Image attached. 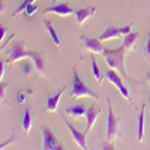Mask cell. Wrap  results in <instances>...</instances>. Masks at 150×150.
I'll list each match as a JSON object with an SVG mask.
<instances>
[{
	"instance_id": "30",
	"label": "cell",
	"mask_w": 150,
	"mask_h": 150,
	"mask_svg": "<svg viewBox=\"0 0 150 150\" xmlns=\"http://www.w3.org/2000/svg\"><path fill=\"white\" fill-rule=\"evenodd\" d=\"M54 2H56V3H59V2H60V0H54Z\"/></svg>"
},
{
	"instance_id": "22",
	"label": "cell",
	"mask_w": 150,
	"mask_h": 150,
	"mask_svg": "<svg viewBox=\"0 0 150 150\" xmlns=\"http://www.w3.org/2000/svg\"><path fill=\"white\" fill-rule=\"evenodd\" d=\"M0 87H2V89H0V98H2V104L6 105V87H8V84L2 81V86H0Z\"/></svg>"
},
{
	"instance_id": "19",
	"label": "cell",
	"mask_w": 150,
	"mask_h": 150,
	"mask_svg": "<svg viewBox=\"0 0 150 150\" xmlns=\"http://www.w3.org/2000/svg\"><path fill=\"white\" fill-rule=\"evenodd\" d=\"M92 68H93V75H95L96 81H98V83H102V81H104V78H105V75L102 74L101 68H99L98 62H96V59H95L93 56H92Z\"/></svg>"
},
{
	"instance_id": "26",
	"label": "cell",
	"mask_w": 150,
	"mask_h": 150,
	"mask_svg": "<svg viewBox=\"0 0 150 150\" xmlns=\"http://www.w3.org/2000/svg\"><path fill=\"white\" fill-rule=\"evenodd\" d=\"M32 69H33L32 68V63H23V72L26 74V75L27 74H32Z\"/></svg>"
},
{
	"instance_id": "16",
	"label": "cell",
	"mask_w": 150,
	"mask_h": 150,
	"mask_svg": "<svg viewBox=\"0 0 150 150\" xmlns=\"http://www.w3.org/2000/svg\"><path fill=\"white\" fill-rule=\"evenodd\" d=\"M44 26H45V30L48 32V35L51 36V41L54 42V45H56L57 48H62V39H60V35H59V33H57V30L53 27L51 21L44 20Z\"/></svg>"
},
{
	"instance_id": "9",
	"label": "cell",
	"mask_w": 150,
	"mask_h": 150,
	"mask_svg": "<svg viewBox=\"0 0 150 150\" xmlns=\"http://www.w3.org/2000/svg\"><path fill=\"white\" fill-rule=\"evenodd\" d=\"M63 122L66 123L68 129H69L71 134H72V138L75 140V143L80 146V149H87V146H89V143H87V132H86V131H84V132L78 131V129L75 128L71 122H68V120H63Z\"/></svg>"
},
{
	"instance_id": "31",
	"label": "cell",
	"mask_w": 150,
	"mask_h": 150,
	"mask_svg": "<svg viewBox=\"0 0 150 150\" xmlns=\"http://www.w3.org/2000/svg\"><path fill=\"white\" fill-rule=\"evenodd\" d=\"M149 102H150V96H149Z\"/></svg>"
},
{
	"instance_id": "8",
	"label": "cell",
	"mask_w": 150,
	"mask_h": 150,
	"mask_svg": "<svg viewBox=\"0 0 150 150\" xmlns=\"http://www.w3.org/2000/svg\"><path fill=\"white\" fill-rule=\"evenodd\" d=\"M42 135H44V147L45 150H63L65 147L59 143V140L56 138L54 132L50 128H42Z\"/></svg>"
},
{
	"instance_id": "28",
	"label": "cell",
	"mask_w": 150,
	"mask_h": 150,
	"mask_svg": "<svg viewBox=\"0 0 150 150\" xmlns=\"http://www.w3.org/2000/svg\"><path fill=\"white\" fill-rule=\"evenodd\" d=\"M102 149H111V150H112V149H116V147H114V143L108 141V143H105V144L102 146Z\"/></svg>"
},
{
	"instance_id": "2",
	"label": "cell",
	"mask_w": 150,
	"mask_h": 150,
	"mask_svg": "<svg viewBox=\"0 0 150 150\" xmlns=\"http://www.w3.org/2000/svg\"><path fill=\"white\" fill-rule=\"evenodd\" d=\"M126 51H128V50L125 48V45H122L119 48H114V50L105 48L102 56H104V59L107 62V65L111 69L119 71L122 75H128L126 68H125V54H126Z\"/></svg>"
},
{
	"instance_id": "3",
	"label": "cell",
	"mask_w": 150,
	"mask_h": 150,
	"mask_svg": "<svg viewBox=\"0 0 150 150\" xmlns=\"http://www.w3.org/2000/svg\"><path fill=\"white\" fill-rule=\"evenodd\" d=\"M72 99H78V98H92V99H99V96L90 89L89 86L84 83L81 78V75L77 68H74V80H72V92H71Z\"/></svg>"
},
{
	"instance_id": "10",
	"label": "cell",
	"mask_w": 150,
	"mask_h": 150,
	"mask_svg": "<svg viewBox=\"0 0 150 150\" xmlns=\"http://www.w3.org/2000/svg\"><path fill=\"white\" fill-rule=\"evenodd\" d=\"M99 116H101V107H98L96 104H92L89 108H87V112H86V119H87L86 132L87 134L93 129V126H95V123H96Z\"/></svg>"
},
{
	"instance_id": "27",
	"label": "cell",
	"mask_w": 150,
	"mask_h": 150,
	"mask_svg": "<svg viewBox=\"0 0 150 150\" xmlns=\"http://www.w3.org/2000/svg\"><path fill=\"white\" fill-rule=\"evenodd\" d=\"M6 32H8V29L5 26H2V29H0V39H2V42H3L5 36H6Z\"/></svg>"
},
{
	"instance_id": "13",
	"label": "cell",
	"mask_w": 150,
	"mask_h": 150,
	"mask_svg": "<svg viewBox=\"0 0 150 150\" xmlns=\"http://www.w3.org/2000/svg\"><path fill=\"white\" fill-rule=\"evenodd\" d=\"M63 93H65V87L59 89L54 95H48L45 110L50 111V112H56L57 111V107H59V102H60V98H62V95H63Z\"/></svg>"
},
{
	"instance_id": "17",
	"label": "cell",
	"mask_w": 150,
	"mask_h": 150,
	"mask_svg": "<svg viewBox=\"0 0 150 150\" xmlns=\"http://www.w3.org/2000/svg\"><path fill=\"white\" fill-rule=\"evenodd\" d=\"M32 125H33V114H32V108L27 107V110L24 111V117H23V129L26 134L30 132L32 129Z\"/></svg>"
},
{
	"instance_id": "21",
	"label": "cell",
	"mask_w": 150,
	"mask_h": 150,
	"mask_svg": "<svg viewBox=\"0 0 150 150\" xmlns=\"http://www.w3.org/2000/svg\"><path fill=\"white\" fill-rule=\"evenodd\" d=\"M33 95V90L32 89H26V90H21L20 93H18V96H17V99H18V104H24L27 101V98L29 96H32Z\"/></svg>"
},
{
	"instance_id": "4",
	"label": "cell",
	"mask_w": 150,
	"mask_h": 150,
	"mask_svg": "<svg viewBox=\"0 0 150 150\" xmlns=\"http://www.w3.org/2000/svg\"><path fill=\"white\" fill-rule=\"evenodd\" d=\"M108 102V119H107V141H114L117 138H122V131L119 126V120L114 116V111L111 107V99L107 98Z\"/></svg>"
},
{
	"instance_id": "24",
	"label": "cell",
	"mask_w": 150,
	"mask_h": 150,
	"mask_svg": "<svg viewBox=\"0 0 150 150\" xmlns=\"http://www.w3.org/2000/svg\"><path fill=\"white\" fill-rule=\"evenodd\" d=\"M36 11H38V6H36V5H30V6H27V8H26V11H24V14L30 17V15H33V14H35Z\"/></svg>"
},
{
	"instance_id": "12",
	"label": "cell",
	"mask_w": 150,
	"mask_h": 150,
	"mask_svg": "<svg viewBox=\"0 0 150 150\" xmlns=\"http://www.w3.org/2000/svg\"><path fill=\"white\" fill-rule=\"evenodd\" d=\"M96 12V8L95 6H86V8H81V9H77L75 11V18H77V23L78 26H83V24L92 18Z\"/></svg>"
},
{
	"instance_id": "18",
	"label": "cell",
	"mask_w": 150,
	"mask_h": 150,
	"mask_svg": "<svg viewBox=\"0 0 150 150\" xmlns=\"http://www.w3.org/2000/svg\"><path fill=\"white\" fill-rule=\"evenodd\" d=\"M144 117H146V107L143 105V108L140 111V117H138V141L144 140V126H146Z\"/></svg>"
},
{
	"instance_id": "5",
	"label": "cell",
	"mask_w": 150,
	"mask_h": 150,
	"mask_svg": "<svg viewBox=\"0 0 150 150\" xmlns=\"http://www.w3.org/2000/svg\"><path fill=\"white\" fill-rule=\"evenodd\" d=\"M105 78H107L111 84H114V86L117 87V90L123 95V98L126 99L128 102L132 101V99H131V93H129V89L126 87V84L122 81L120 75L116 72V69H110V71H107V72H105Z\"/></svg>"
},
{
	"instance_id": "25",
	"label": "cell",
	"mask_w": 150,
	"mask_h": 150,
	"mask_svg": "<svg viewBox=\"0 0 150 150\" xmlns=\"http://www.w3.org/2000/svg\"><path fill=\"white\" fill-rule=\"evenodd\" d=\"M5 72H6V62H0V78H2V81H3V78H5Z\"/></svg>"
},
{
	"instance_id": "15",
	"label": "cell",
	"mask_w": 150,
	"mask_h": 150,
	"mask_svg": "<svg viewBox=\"0 0 150 150\" xmlns=\"http://www.w3.org/2000/svg\"><path fill=\"white\" fill-rule=\"evenodd\" d=\"M137 42H138V33L137 32H131L128 35L123 36V45L128 51H134L137 50Z\"/></svg>"
},
{
	"instance_id": "7",
	"label": "cell",
	"mask_w": 150,
	"mask_h": 150,
	"mask_svg": "<svg viewBox=\"0 0 150 150\" xmlns=\"http://www.w3.org/2000/svg\"><path fill=\"white\" fill-rule=\"evenodd\" d=\"M81 45L86 51H89L92 54H102L105 50V47L102 45V41H99V38L81 36Z\"/></svg>"
},
{
	"instance_id": "20",
	"label": "cell",
	"mask_w": 150,
	"mask_h": 150,
	"mask_svg": "<svg viewBox=\"0 0 150 150\" xmlns=\"http://www.w3.org/2000/svg\"><path fill=\"white\" fill-rule=\"evenodd\" d=\"M33 2H35V0H23V2H21V5L18 6V9L14 12V15H12V17H14V18H17V17L21 14V12H24V11H26V8H27V6L33 5Z\"/></svg>"
},
{
	"instance_id": "1",
	"label": "cell",
	"mask_w": 150,
	"mask_h": 150,
	"mask_svg": "<svg viewBox=\"0 0 150 150\" xmlns=\"http://www.w3.org/2000/svg\"><path fill=\"white\" fill-rule=\"evenodd\" d=\"M8 53H9V57H8L9 63H15L18 60L29 57L33 60V65H35L36 71L39 72V75H42V77H47L48 75V66H47L45 56L41 54L39 51H27L26 44L23 41H14Z\"/></svg>"
},
{
	"instance_id": "29",
	"label": "cell",
	"mask_w": 150,
	"mask_h": 150,
	"mask_svg": "<svg viewBox=\"0 0 150 150\" xmlns=\"http://www.w3.org/2000/svg\"><path fill=\"white\" fill-rule=\"evenodd\" d=\"M147 80H149V83H150V74H147Z\"/></svg>"
},
{
	"instance_id": "6",
	"label": "cell",
	"mask_w": 150,
	"mask_h": 150,
	"mask_svg": "<svg viewBox=\"0 0 150 150\" xmlns=\"http://www.w3.org/2000/svg\"><path fill=\"white\" fill-rule=\"evenodd\" d=\"M132 32V24H128L125 27H107L104 30L102 35H99V41H110V39H117V38H122L125 35H128Z\"/></svg>"
},
{
	"instance_id": "14",
	"label": "cell",
	"mask_w": 150,
	"mask_h": 150,
	"mask_svg": "<svg viewBox=\"0 0 150 150\" xmlns=\"http://www.w3.org/2000/svg\"><path fill=\"white\" fill-rule=\"evenodd\" d=\"M86 112H87V107L84 104H75V105L66 108V114L68 116H72L74 119L86 117Z\"/></svg>"
},
{
	"instance_id": "11",
	"label": "cell",
	"mask_w": 150,
	"mask_h": 150,
	"mask_svg": "<svg viewBox=\"0 0 150 150\" xmlns=\"http://www.w3.org/2000/svg\"><path fill=\"white\" fill-rule=\"evenodd\" d=\"M56 14V15H59V17H68V15H72V14H75V11L66 3V2H63V3H57V5H54V6H51V8H47L45 11H44V14Z\"/></svg>"
},
{
	"instance_id": "23",
	"label": "cell",
	"mask_w": 150,
	"mask_h": 150,
	"mask_svg": "<svg viewBox=\"0 0 150 150\" xmlns=\"http://www.w3.org/2000/svg\"><path fill=\"white\" fill-rule=\"evenodd\" d=\"M144 57L147 59V62H150V33L147 35V44L144 47Z\"/></svg>"
}]
</instances>
